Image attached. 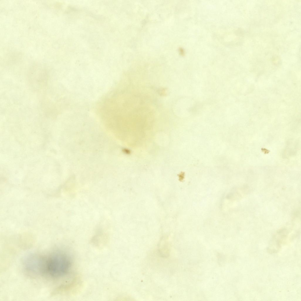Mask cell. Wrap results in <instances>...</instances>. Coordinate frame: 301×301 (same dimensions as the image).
Wrapping results in <instances>:
<instances>
[{
  "label": "cell",
  "instance_id": "cell-1",
  "mask_svg": "<svg viewBox=\"0 0 301 301\" xmlns=\"http://www.w3.org/2000/svg\"><path fill=\"white\" fill-rule=\"evenodd\" d=\"M73 263L66 253L57 251L46 256L45 275L53 279H59L70 274Z\"/></svg>",
  "mask_w": 301,
  "mask_h": 301
},
{
  "label": "cell",
  "instance_id": "cell-2",
  "mask_svg": "<svg viewBox=\"0 0 301 301\" xmlns=\"http://www.w3.org/2000/svg\"><path fill=\"white\" fill-rule=\"evenodd\" d=\"M32 253L25 257L22 261V268L26 275L36 277L45 275V256Z\"/></svg>",
  "mask_w": 301,
  "mask_h": 301
}]
</instances>
